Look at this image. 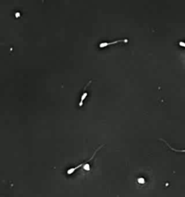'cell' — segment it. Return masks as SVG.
<instances>
[{
	"mask_svg": "<svg viewBox=\"0 0 185 197\" xmlns=\"http://www.w3.org/2000/svg\"><path fill=\"white\" fill-rule=\"evenodd\" d=\"M137 181H138V183H140V184H142V183H145L144 178H138Z\"/></svg>",
	"mask_w": 185,
	"mask_h": 197,
	"instance_id": "6",
	"label": "cell"
},
{
	"mask_svg": "<svg viewBox=\"0 0 185 197\" xmlns=\"http://www.w3.org/2000/svg\"><path fill=\"white\" fill-rule=\"evenodd\" d=\"M83 169L85 170H91V168H90V165L88 164V162H86V163L85 164V165H83Z\"/></svg>",
	"mask_w": 185,
	"mask_h": 197,
	"instance_id": "5",
	"label": "cell"
},
{
	"mask_svg": "<svg viewBox=\"0 0 185 197\" xmlns=\"http://www.w3.org/2000/svg\"><path fill=\"white\" fill-rule=\"evenodd\" d=\"M91 82H92V80L90 81V82L88 83V84H87V85L85 86V88H84V93H82V96H81V100H80V103H79V106H80V107H81V106H82V105H83L84 100H85V99L86 98V97H87V96H88V93L85 91V89H86L87 87H88V86L91 83Z\"/></svg>",
	"mask_w": 185,
	"mask_h": 197,
	"instance_id": "3",
	"label": "cell"
},
{
	"mask_svg": "<svg viewBox=\"0 0 185 197\" xmlns=\"http://www.w3.org/2000/svg\"><path fill=\"white\" fill-rule=\"evenodd\" d=\"M119 42H124L127 43L128 42V39H122V40H117V41H113V42H102L99 44V47L100 48H106V47L109 46L114 45V44H116L117 43Z\"/></svg>",
	"mask_w": 185,
	"mask_h": 197,
	"instance_id": "2",
	"label": "cell"
},
{
	"mask_svg": "<svg viewBox=\"0 0 185 197\" xmlns=\"http://www.w3.org/2000/svg\"><path fill=\"white\" fill-rule=\"evenodd\" d=\"M103 147V145H101V146H100V147H99L97 149H96V152H95L94 153H93V156L91 157V158H90L89 160H87V161H85V162H82V163L80 164V165H78V166H76V167H74V168H69V170H67V174H68V175H71V174H72V173H73L75 171V170H78V169H79L80 168H81V167H82V166H83V165H85V164L86 163V162H89L90 161H91V160H92L93 159V158H94V156H95V155H96V154L97 153V152H98V151L99 149H101V148Z\"/></svg>",
	"mask_w": 185,
	"mask_h": 197,
	"instance_id": "1",
	"label": "cell"
},
{
	"mask_svg": "<svg viewBox=\"0 0 185 197\" xmlns=\"http://www.w3.org/2000/svg\"><path fill=\"white\" fill-rule=\"evenodd\" d=\"M162 140L163 142H165V143L166 144H167V146H168V147H169L170 149H171V150L174 151V152H185V149H174V148L171 147L170 146L169 144H168V142H166L165 140Z\"/></svg>",
	"mask_w": 185,
	"mask_h": 197,
	"instance_id": "4",
	"label": "cell"
},
{
	"mask_svg": "<svg viewBox=\"0 0 185 197\" xmlns=\"http://www.w3.org/2000/svg\"><path fill=\"white\" fill-rule=\"evenodd\" d=\"M20 16V12H16L15 13V17H19Z\"/></svg>",
	"mask_w": 185,
	"mask_h": 197,
	"instance_id": "8",
	"label": "cell"
},
{
	"mask_svg": "<svg viewBox=\"0 0 185 197\" xmlns=\"http://www.w3.org/2000/svg\"><path fill=\"white\" fill-rule=\"evenodd\" d=\"M179 46L182 47H184L185 48V42H183V41H180L179 42Z\"/></svg>",
	"mask_w": 185,
	"mask_h": 197,
	"instance_id": "7",
	"label": "cell"
}]
</instances>
